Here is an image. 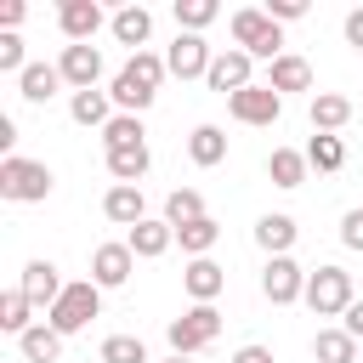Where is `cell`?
Segmentation results:
<instances>
[{"label":"cell","mask_w":363,"mask_h":363,"mask_svg":"<svg viewBox=\"0 0 363 363\" xmlns=\"http://www.w3.org/2000/svg\"><path fill=\"white\" fill-rule=\"evenodd\" d=\"M170 68H164V57L159 51H130V62L113 74V85H108V96H113V108L119 113H147L153 108V96H159V79H164Z\"/></svg>","instance_id":"obj_1"},{"label":"cell","mask_w":363,"mask_h":363,"mask_svg":"<svg viewBox=\"0 0 363 363\" xmlns=\"http://www.w3.org/2000/svg\"><path fill=\"white\" fill-rule=\"evenodd\" d=\"M51 187H57V176L40 159H23V153L0 159V199H11V204H45Z\"/></svg>","instance_id":"obj_2"},{"label":"cell","mask_w":363,"mask_h":363,"mask_svg":"<svg viewBox=\"0 0 363 363\" xmlns=\"http://www.w3.org/2000/svg\"><path fill=\"white\" fill-rule=\"evenodd\" d=\"M233 45L250 51L255 62H278L284 57V28L267 17V6H244V11H233Z\"/></svg>","instance_id":"obj_3"},{"label":"cell","mask_w":363,"mask_h":363,"mask_svg":"<svg viewBox=\"0 0 363 363\" xmlns=\"http://www.w3.org/2000/svg\"><path fill=\"white\" fill-rule=\"evenodd\" d=\"M357 301V289H352V272L346 267H318V272H306V306L318 312V318H346V306Z\"/></svg>","instance_id":"obj_4"},{"label":"cell","mask_w":363,"mask_h":363,"mask_svg":"<svg viewBox=\"0 0 363 363\" xmlns=\"http://www.w3.org/2000/svg\"><path fill=\"white\" fill-rule=\"evenodd\" d=\"M96 312H102V289H96L91 278H79V284H68V289L57 295V306L45 312V323H51V329L68 340V335H79V329H85Z\"/></svg>","instance_id":"obj_5"},{"label":"cell","mask_w":363,"mask_h":363,"mask_svg":"<svg viewBox=\"0 0 363 363\" xmlns=\"http://www.w3.org/2000/svg\"><path fill=\"white\" fill-rule=\"evenodd\" d=\"M164 335H170V352H176V357H193V352H204V346L221 335V312H216V306H187L182 318H170Z\"/></svg>","instance_id":"obj_6"},{"label":"cell","mask_w":363,"mask_h":363,"mask_svg":"<svg viewBox=\"0 0 363 363\" xmlns=\"http://www.w3.org/2000/svg\"><path fill=\"white\" fill-rule=\"evenodd\" d=\"M261 295H267L272 306H295V301H306V272L295 267V255H272V261L261 267Z\"/></svg>","instance_id":"obj_7"},{"label":"cell","mask_w":363,"mask_h":363,"mask_svg":"<svg viewBox=\"0 0 363 363\" xmlns=\"http://www.w3.org/2000/svg\"><path fill=\"white\" fill-rule=\"evenodd\" d=\"M227 113H233L238 125H272V119L284 113V96H278L272 85H244V91L227 96Z\"/></svg>","instance_id":"obj_8"},{"label":"cell","mask_w":363,"mask_h":363,"mask_svg":"<svg viewBox=\"0 0 363 363\" xmlns=\"http://www.w3.org/2000/svg\"><path fill=\"white\" fill-rule=\"evenodd\" d=\"M210 62H216V51L204 45V34H176L170 51H164V68H170L176 79H204Z\"/></svg>","instance_id":"obj_9"},{"label":"cell","mask_w":363,"mask_h":363,"mask_svg":"<svg viewBox=\"0 0 363 363\" xmlns=\"http://www.w3.org/2000/svg\"><path fill=\"white\" fill-rule=\"evenodd\" d=\"M130 272H136V255H130V244H125V238H119V244H96V250H91V284H96V289H119Z\"/></svg>","instance_id":"obj_10"},{"label":"cell","mask_w":363,"mask_h":363,"mask_svg":"<svg viewBox=\"0 0 363 363\" xmlns=\"http://www.w3.org/2000/svg\"><path fill=\"white\" fill-rule=\"evenodd\" d=\"M250 74H255V57L233 45V51H216V62H210V74H204V79H210V91H221V96H233V91H244V85H255Z\"/></svg>","instance_id":"obj_11"},{"label":"cell","mask_w":363,"mask_h":363,"mask_svg":"<svg viewBox=\"0 0 363 363\" xmlns=\"http://www.w3.org/2000/svg\"><path fill=\"white\" fill-rule=\"evenodd\" d=\"M102 23H108V17H102L96 0H62V6H57V28L68 34V45H91V34H96Z\"/></svg>","instance_id":"obj_12"},{"label":"cell","mask_w":363,"mask_h":363,"mask_svg":"<svg viewBox=\"0 0 363 363\" xmlns=\"http://www.w3.org/2000/svg\"><path fill=\"white\" fill-rule=\"evenodd\" d=\"M57 68H62V85L96 91V79H102V51H96V45H62Z\"/></svg>","instance_id":"obj_13"},{"label":"cell","mask_w":363,"mask_h":363,"mask_svg":"<svg viewBox=\"0 0 363 363\" xmlns=\"http://www.w3.org/2000/svg\"><path fill=\"white\" fill-rule=\"evenodd\" d=\"M125 244H130V255H136V261H159V255L176 244V227H170L164 216H159V221L147 216V221H136V227L125 233Z\"/></svg>","instance_id":"obj_14"},{"label":"cell","mask_w":363,"mask_h":363,"mask_svg":"<svg viewBox=\"0 0 363 363\" xmlns=\"http://www.w3.org/2000/svg\"><path fill=\"white\" fill-rule=\"evenodd\" d=\"M182 289L193 295V306H216V295L227 289V272H221L210 255H199V261H187V272H182Z\"/></svg>","instance_id":"obj_15"},{"label":"cell","mask_w":363,"mask_h":363,"mask_svg":"<svg viewBox=\"0 0 363 363\" xmlns=\"http://www.w3.org/2000/svg\"><path fill=\"white\" fill-rule=\"evenodd\" d=\"M17 289H23V295H28L34 306H45V312H51V306H57V295H62L68 284L57 278V267H51V261H28V267H23V284H17Z\"/></svg>","instance_id":"obj_16"},{"label":"cell","mask_w":363,"mask_h":363,"mask_svg":"<svg viewBox=\"0 0 363 363\" xmlns=\"http://www.w3.org/2000/svg\"><path fill=\"white\" fill-rule=\"evenodd\" d=\"M108 28H113V40H119V45L142 51V45H147V34H153V11H147V6H119V11L108 17Z\"/></svg>","instance_id":"obj_17"},{"label":"cell","mask_w":363,"mask_h":363,"mask_svg":"<svg viewBox=\"0 0 363 363\" xmlns=\"http://www.w3.org/2000/svg\"><path fill=\"white\" fill-rule=\"evenodd\" d=\"M102 216H108V221H119V227H136V221H147L142 187H125V182H113V187L102 193Z\"/></svg>","instance_id":"obj_18"},{"label":"cell","mask_w":363,"mask_h":363,"mask_svg":"<svg viewBox=\"0 0 363 363\" xmlns=\"http://www.w3.org/2000/svg\"><path fill=\"white\" fill-rule=\"evenodd\" d=\"M267 85L284 96V91H312V62L306 57H295V51H284L278 62H267Z\"/></svg>","instance_id":"obj_19"},{"label":"cell","mask_w":363,"mask_h":363,"mask_svg":"<svg viewBox=\"0 0 363 363\" xmlns=\"http://www.w3.org/2000/svg\"><path fill=\"white\" fill-rule=\"evenodd\" d=\"M295 238H301L295 216H261V221H255V244L267 250V261H272V255H289Z\"/></svg>","instance_id":"obj_20"},{"label":"cell","mask_w":363,"mask_h":363,"mask_svg":"<svg viewBox=\"0 0 363 363\" xmlns=\"http://www.w3.org/2000/svg\"><path fill=\"white\" fill-rule=\"evenodd\" d=\"M68 113H74V125L102 130V125L113 119V96H108V91H74V96H68Z\"/></svg>","instance_id":"obj_21"},{"label":"cell","mask_w":363,"mask_h":363,"mask_svg":"<svg viewBox=\"0 0 363 363\" xmlns=\"http://www.w3.org/2000/svg\"><path fill=\"white\" fill-rule=\"evenodd\" d=\"M187 159H193L199 170L221 164V159H227V130H221V125H193V136H187Z\"/></svg>","instance_id":"obj_22"},{"label":"cell","mask_w":363,"mask_h":363,"mask_svg":"<svg viewBox=\"0 0 363 363\" xmlns=\"http://www.w3.org/2000/svg\"><path fill=\"white\" fill-rule=\"evenodd\" d=\"M57 85H62V68H57V62H28V68L17 74V91H23L28 102H51Z\"/></svg>","instance_id":"obj_23"},{"label":"cell","mask_w":363,"mask_h":363,"mask_svg":"<svg viewBox=\"0 0 363 363\" xmlns=\"http://www.w3.org/2000/svg\"><path fill=\"white\" fill-rule=\"evenodd\" d=\"M346 119H352V102H346L340 91H318V96H312V130L335 136V130H340Z\"/></svg>","instance_id":"obj_24"},{"label":"cell","mask_w":363,"mask_h":363,"mask_svg":"<svg viewBox=\"0 0 363 363\" xmlns=\"http://www.w3.org/2000/svg\"><path fill=\"white\" fill-rule=\"evenodd\" d=\"M102 147L119 153V147H147V130H142V113H113L102 125Z\"/></svg>","instance_id":"obj_25"},{"label":"cell","mask_w":363,"mask_h":363,"mask_svg":"<svg viewBox=\"0 0 363 363\" xmlns=\"http://www.w3.org/2000/svg\"><path fill=\"white\" fill-rule=\"evenodd\" d=\"M306 153H295V147H272L267 153V176H272V187H301L306 182Z\"/></svg>","instance_id":"obj_26"},{"label":"cell","mask_w":363,"mask_h":363,"mask_svg":"<svg viewBox=\"0 0 363 363\" xmlns=\"http://www.w3.org/2000/svg\"><path fill=\"white\" fill-rule=\"evenodd\" d=\"M312 357H318V363H357V357H363V346H357L346 329H318Z\"/></svg>","instance_id":"obj_27"},{"label":"cell","mask_w":363,"mask_h":363,"mask_svg":"<svg viewBox=\"0 0 363 363\" xmlns=\"http://www.w3.org/2000/svg\"><path fill=\"white\" fill-rule=\"evenodd\" d=\"M0 329L17 335V340L34 329V301H28L23 289H6V295H0Z\"/></svg>","instance_id":"obj_28"},{"label":"cell","mask_w":363,"mask_h":363,"mask_svg":"<svg viewBox=\"0 0 363 363\" xmlns=\"http://www.w3.org/2000/svg\"><path fill=\"white\" fill-rule=\"evenodd\" d=\"M17 352H23L28 363H57V357H62V335H57L51 323H34V329L17 340Z\"/></svg>","instance_id":"obj_29"},{"label":"cell","mask_w":363,"mask_h":363,"mask_svg":"<svg viewBox=\"0 0 363 363\" xmlns=\"http://www.w3.org/2000/svg\"><path fill=\"white\" fill-rule=\"evenodd\" d=\"M147 164H153V153H147V147H119V153H108V176H113V182H125V187H136V182L147 176Z\"/></svg>","instance_id":"obj_30"},{"label":"cell","mask_w":363,"mask_h":363,"mask_svg":"<svg viewBox=\"0 0 363 363\" xmlns=\"http://www.w3.org/2000/svg\"><path fill=\"white\" fill-rule=\"evenodd\" d=\"M210 210H204V199L193 193V187H176L170 199H164V221L170 227H193V221H204Z\"/></svg>","instance_id":"obj_31"},{"label":"cell","mask_w":363,"mask_h":363,"mask_svg":"<svg viewBox=\"0 0 363 363\" xmlns=\"http://www.w3.org/2000/svg\"><path fill=\"white\" fill-rule=\"evenodd\" d=\"M216 238H221V221L216 216H204V221H193V227H176V244L199 261V255H210L216 250Z\"/></svg>","instance_id":"obj_32"},{"label":"cell","mask_w":363,"mask_h":363,"mask_svg":"<svg viewBox=\"0 0 363 363\" xmlns=\"http://www.w3.org/2000/svg\"><path fill=\"white\" fill-rule=\"evenodd\" d=\"M216 17H221L216 0H176V28H182V34H204Z\"/></svg>","instance_id":"obj_33"},{"label":"cell","mask_w":363,"mask_h":363,"mask_svg":"<svg viewBox=\"0 0 363 363\" xmlns=\"http://www.w3.org/2000/svg\"><path fill=\"white\" fill-rule=\"evenodd\" d=\"M306 164H312V170H340V164H346V142L318 130V136L306 142Z\"/></svg>","instance_id":"obj_34"},{"label":"cell","mask_w":363,"mask_h":363,"mask_svg":"<svg viewBox=\"0 0 363 363\" xmlns=\"http://www.w3.org/2000/svg\"><path fill=\"white\" fill-rule=\"evenodd\" d=\"M102 363H147L142 335H108L102 340Z\"/></svg>","instance_id":"obj_35"},{"label":"cell","mask_w":363,"mask_h":363,"mask_svg":"<svg viewBox=\"0 0 363 363\" xmlns=\"http://www.w3.org/2000/svg\"><path fill=\"white\" fill-rule=\"evenodd\" d=\"M28 62H23V40L17 34H0V74H23Z\"/></svg>","instance_id":"obj_36"},{"label":"cell","mask_w":363,"mask_h":363,"mask_svg":"<svg viewBox=\"0 0 363 363\" xmlns=\"http://www.w3.org/2000/svg\"><path fill=\"white\" fill-rule=\"evenodd\" d=\"M340 244L363 255V210H346V216H340Z\"/></svg>","instance_id":"obj_37"},{"label":"cell","mask_w":363,"mask_h":363,"mask_svg":"<svg viewBox=\"0 0 363 363\" xmlns=\"http://www.w3.org/2000/svg\"><path fill=\"white\" fill-rule=\"evenodd\" d=\"M267 17L272 23H295V17H306V0H267Z\"/></svg>","instance_id":"obj_38"},{"label":"cell","mask_w":363,"mask_h":363,"mask_svg":"<svg viewBox=\"0 0 363 363\" xmlns=\"http://www.w3.org/2000/svg\"><path fill=\"white\" fill-rule=\"evenodd\" d=\"M23 17H28V6H23V0H6V6H0V34H17Z\"/></svg>","instance_id":"obj_39"},{"label":"cell","mask_w":363,"mask_h":363,"mask_svg":"<svg viewBox=\"0 0 363 363\" xmlns=\"http://www.w3.org/2000/svg\"><path fill=\"white\" fill-rule=\"evenodd\" d=\"M340 329H346V335H352V340L363 346V301H352V306H346V318H340Z\"/></svg>","instance_id":"obj_40"},{"label":"cell","mask_w":363,"mask_h":363,"mask_svg":"<svg viewBox=\"0 0 363 363\" xmlns=\"http://www.w3.org/2000/svg\"><path fill=\"white\" fill-rule=\"evenodd\" d=\"M233 363H272V346L250 340V346H238V352H233Z\"/></svg>","instance_id":"obj_41"},{"label":"cell","mask_w":363,"mask_h":363,"mask_svg":"<svg viewBox=\"0 0 363 363\" xmlns=\"http://www.w3.org/2000/svg\"><path fill=\"white\" fill-rule=\"evenodd\" d=\"M346 45H352V51H363V6H357V11H346Z\"/></svg>","instance_id":"obj_42"},{"label":"cell","mask_w":363,"mask_h":363,"mask_svg":"<svg viewBox=\"0 0 363 363\" xmlns=\"http://www.w3.org/2000/svg\"><path fill=\"white\" fill-rule=\"evenodd\" d=\"M164 363H187V357H164Z\"/></svg>","instance_id":"obj_43"},{"label":"cell","mask_w":363,"mask_h":363,"mask_svg":"<svg viewBox=\"0 0 363 363\" xmlns=\"http://www.w3.org/2000/svg\"><path fill=\"white\" fill-rule=\"evenodd\" d=\"M357 363H363V357H357Z\"/></svg>","instance_id":"obj_44"}]
</instances>
